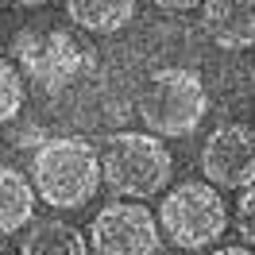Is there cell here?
<instances>
[{
    "label": "cell",
    "instance_id": "obj_1",
    "mask_svg": "<svg viewBox=\"0 0 255 255\" xmlns=\"http://www.w3.org/2000/svg\"><path fill=\"white\" fill-rule=\"evenodd\" d=\"M101 178L105 174H101L97 147L89 139H78V135L47 139L31 159L35 193L50 209H78L85 201H93Z\"/></svg>",
    "mask_w": 255,
    "mask_h": 255
},
{
    "label": "cell",
    "instance_id": "obj_2",
    "mask_svg": "<svg viewBox=\"0 0 255 255\" xmlns=\"http://www.w3.org/2000/svg\"><path fill=\"white\" fill-rule=\"evenodd\" d=\"M209 109L205 85L193 70L166 66L155 70L139 89V120L151 135H190Z\"/></svg>",
    "mask_w": 255,
    "mask_h": 255
},
{
    "label": "cell",
    "instance_id": "obj_3",
    "mask_svg": "<svg viewBox=\"0 0 255 255\" xmlns=\"http://www.w3.org/2000/svg\"><path fill=\"white\" fill-rule=\"evenodd\" d=\"M101 174L112 193L143 201V197H155L170 182V151L155 135L116 131L101 151Z\"/></svg>",
    "mask_w": 255,
    "mask_h": 255
},
{
    "label": "cell",
    "instance_id": "obj_4",
    "mask_svg": "<svg viewBox=\"0 0 255 255\" xmlns=\"http://www.w3.org/2000/svg\"><path fill=\"white\" fill-rule=\"evenodd\" d=\"M159 224L174 248L197 252V248H209L224 236L228 209H224L217 186H209V178L205 182H182L162 197Z\"/></svg>",
    "mask_w": 255,
    "mask_h": 255
},
{
    "label": "cell",
    "instance_id": "obj_5",
    "mask_svg": "<svg viewBox=\"0 0 255 255\" xmlns=\"http://www.w3.org/2000/svg\"><path fill=\"white\" fill-rule=\"evenodd\" d=\"M12 54L23 66V74L31 81H39L47 93L66 89L74 78H81L93 66L89 47H81L70 31H39V27H27V31L16 35Z\"/></svg>",
    "mask_w": 255,
    "mask_h": 255
},
{
    "label": "cell",
    "instance_id": "obj_6",
    "mask_svg": "<svg viewBox=\"0 0 255 255\" xmlns=\"http://www.w3.org/2000/svg\"><path fill=\"white\" fill-rule=\"evenodd\" d=\"M97 255H155L159 248V224L143 205L112 201L97 213L89 232Z\"/></svg>",
    "mask_w": 255,
    "mask_h": 255
},
{
    "label": "cell",
    "instance_id": "obj_7",
    "mask_svg": "<svg viewBox=\"0 0 255 255\" xmlns=\"http://www.w3.org/2000/svg\"><path fill=\"white\" fill-rule=\"evenodd\" d=\"M201 174L221 190H248L255 182V131L252 128H217L201 151Z\"/></svg>",
    "mask_w": 255,
    "mask_h": 255
},
{
    "label": "cell",
    "instance_id": "obj_8",
    "mask_svg": "<svg viewBox=\"0 0 255 255\" xmlns=\"http://www.w3.org/2000/svg\"><path fill=\"white\" fill-rule=\"evenodd\" d=\"M201 27L224 50L255 47V0H205Z\"/></svg>",
    "mask_w": 255,
    "mask_h": 255
},
{
    "label": "cell",
    "instance_id": "obj_9",
    "mask_svg": "<svg viewBox=\"0 0 255 255\" xmlns=\"http://www.w3.org/2000/svg\"><path fill=\"white\" fill-rule=\"evenodd\" d=\"M66 12L81 31L112 35L135 16V0H66Z\"/></svg>",
    "mask_w": 255,
    "mask_h": 255
},
{
    "label": "cell",
    "instance_id": "obj_10",
    "mask_svg": "<svg viewBox=\"0 0 255 255\" xmlns=\"http://www.w3.org/2000/svg\"><path fill=\"white\" fill-rule=\"evenodd\" d=\"M35 209V190L27 186V178L12 170V166H0V236H12L16 228L31 221Z\"/></svg>",
    "mask_w": 255,
    "mask_h": 255
},
{
    "label": "cell",
    "instance_id": "obj_11",
    "mask_svg": "<svg viewBox=\"0 0 255 255\" xmlns=\"http://www.w3.org/2000/svg\"><path fill=\"white\" fill-rule=\"evenodd\" d=\"M23 255H89V244H85V236H81L74 224L43 221L27 232Z\"/></svg>",
    "mask_w": 255,
    "mask_h": 255
},
{
    "label": "cell",
    "instance_id": "obj_12",
    "mask_svg": "<svg viewBox=\"0 0 255 255\" xmlns=\"http://www.w3.org/2000/svg\"><path fill=\"white\" fill-rule=\"evenodd\" d=\"M19 105H23V81H19L16 66L8 58H0V124L16 120Z\"/></svg>",
    "mask_w": 255,
    "mask_h": 255
},
{
    "label": "cell",
    "instance_id": "obj_13",
    "mask_svg": "<svg viewBox=\"0 0 255 255\" xmlns=\"http://www.w3.org/2000/svg\"><path fill=\"white\" fill-rule=\"evenodd\" d=\"M236 228H240V236L248 240V244H255V182L248 186V190H240V201H236Z\"/></svg>",
    "mask_w": 255,
    "mask_h": 255
},
{
    "label": "cell",
    "instance_id": "obj_14",
    "mask_svg": "<svg viewBox=\"0 0 255 255\" xmlns=\"http://www.w3.org/2000/svg\"><path fill=\"white\" fill-rule=\"evenodd\" d=\"M159 8H166V12H190V8H201L205 0H155Z\"/></svg>",
    "mask_w": 255,
    "mask_h": 255
},
{
    "label": "cell",
    "instance_id": "obj_15",
    "mask_svg": "<svg viewBox=\"0 0 255 255\" xmlns=\"http://www.w3.org/2000/svg\"><path fill=\"white\" fill-rule=\"evenodd\" d=\"M47 0H0V8H39Z\"/></svg>",
    "mask_w": 255,
    "mask_h": 255
},
{
    "label": "cell",
    "instance_id": "obj_16",
    "mask_svg": "<svg viewBox=\"0 0 255 255\" xmlns=\"http://www.w3.org/2000/svg\"><path fill=\"white\" fill-rule=\"evenodd\" d=\"M213 255H255L252 248H221V252H213Z\"/></svg>",
    "mask_w": 255,
    "mask_h": 255
}]
</instances>
